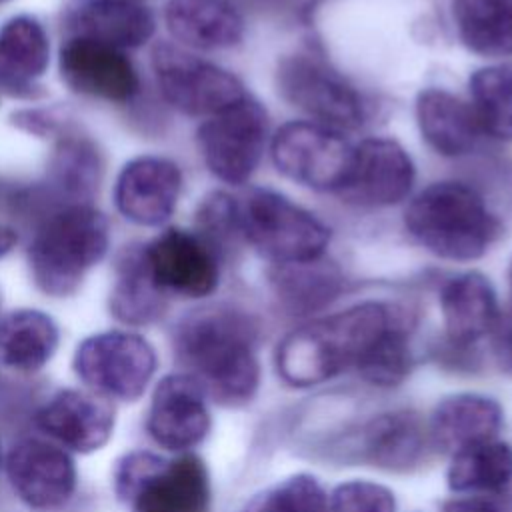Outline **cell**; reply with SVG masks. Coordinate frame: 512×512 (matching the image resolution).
Here are the masks:
<instances>
[{"mask_svg":"<svg viewBox=\"0 0 512 512\" xmlns=\"http://www.w3.org/2000/svg\"><path fill=\"white\" fill-rule=\"evenodd\" d=\"M238 206L242 236L274 266L318 260L330 244V228L280 192L254 188Z\"/></svg>","mask_w":512,"mask_h":512,"instance_id":"8992f818","label":"cell"},{"mask_svg":"<svg viewBox=\"0 0 512 512\" xmlns=\"http://www.w3.org/2000/svg\"><path fill=\"white\" fill-rule=\"evenodd\" d=\"M442 512H512V508L498 498L486 494H472L444 502Z\"/></svg>","mask_w":512,"mask_h":512,"instance_id":"8d00e7d4","label":"cell"},{"mask_svg":"<svg viewBox=\"0 0 512 512\" xmlns=\"http://www.w3.org/2000/svg\"><path fill=\"white\" fill-rule=\"evenodd\" d=\"M446 336L456 346H470L488 336L500 310L492 282L472 270L450 278L440 290Z\"/></svg>","mask_w":512,"mask_h":512,"instance_id":"7402d4cb","label":"cell"},{"mask_svg":"<svg viewBox=\"0 0 512 512\" xmlns=\"http://www.w3.org/2000/svg\"><path fill=\"white\" fill-rule=\"evenodd\" d=\"M112 484L128 512H210V474L190 452L174 458L128 452L116 462Z\"/></svg>","mask_w":512,"mask_h":512,"instance_id":"5b68a950","label":"cell"},{"mask_svg":"<svg viewBox=\"0 0 512 512\" xmlns=\"http://www.w3.org/2000/svg\"><path fill=\"white\" fill-rule=\"evenodd\" d=\"M16 242H18L16 230L10 228V226L0 224V258H4L6 254H10L12 248L16 246Z\"/></svg>","mask_w":512,"mask_h":512,"instance_id":"74e56055","label":"cell"},{"mask_svg":"<svg viewBox=\"0 0 512 512\" xmlns=\"http://www.w3.org/2000/svg\"><path fill=\"white\" fill-rule=\"evenodd\" d=\"M0 2H6V0H0Z\"/></svg>","mask_w":512,"mask_h":512,"instance_id":"60d3db41","label":"cell"},{"mask_svg":"<svg viewBox=\"0 0 512 512\" xmlns=\"http://www.w3.org/2000/svg\"><path fill=\"white\" fill-rule=\"evenodd\" d=\"M114 406L92 390H60L36 414V424L58 446L90 454L114 432Z\"/></svg>","mask_w":512,"mask_h":512,"instance_id":"ac0fdd59","label":"cell"},{"mask_svg":"<svg viewBox=\"0 0 512 512\" xmlns=\"http://www.w3.org/2000/svg\"><path fill=\"white\" fill-rule=\"evenodd\" d=\"M100 176L102 160L94 142L78 134H64L50 162L52 184L72 202H88L98 188Z\"/></svg>","mask_w":512,"mask_h":512,"instance_id":"1f68e13d","label":"cell"},{"mask_svg":"<svg viewBox=\"0 0 512 512\" xmlns=\"http://www.w3.org/2000/svg\"><path fill=\"white\" fill-rule=\"evenodd\" d=\"M152 70L162 98L186 116L208 118L248 96L236 74L178 44H158Z\"/></svg>","mask_w":512,"mask_h":512,"instance_id":"9c48e42d","label":"cell"},{"mask_svg":"<svg viewBox=\"0 0 512 512\" xmlns=\"http://www.w3.org/2000/svg\"><path fill=\"white\" fill-rule=\"evenodd\" d=\"M488 336H490V352L498 368L512 374V310L498 314Z\"/></svg>","mask_w":512,"mask_h":512,"instance_id":"d590c367","label":"cell"},{"mask_svg":"<svg viewBox=\"0 0 512 512\" xmlns=\"http://www.w3.org/2000/svg\"><path fill=\"white\" fill-rule=\"evenodd\" d=\"M164 24L186 50H226L244 36V20L230 0H166Z\"/></svg>","mask_w":512,"mask_h":512,"instance_id":"d6986e66","label":"cell"},{"mask_svg":"<svg viewBox=\"0 0 512 512\" xmlns=\"http://www.w3.org/2000/svg\"><path fill=\"white\" fill-rule=\"evenodd\" d=\"M62 82L76 94L106 102H130L140 92L134 62L110 44L72 34L58 52Z\"/></svg>","mask_w":512,"mask_h":512,"instance_id":"4fadbf2b","label":"cell"},{"mask_svg":"<svg viewBox=\"0 0 512 512\" xmlns=\"http://www.w3.org/2000/svg\"><path fill=\"white\" fill-rule=\"evenodd\" d=\"M76 376L96 394L134 402L150 384L158 358L154 346L140 334L106 330L84 338L72 360Z\"/></svg>","mask_w":512,"mask_h":512,"instance_id":"ba28073f","label":"cell"},{"mask_svg":"<svg viewBox=\"0 0 512 512\" xmlns=\"http://www.w3.org/2000/svg\"><path fill=\"white\" fill-rule=\"evenodd\" d=\"M330 512H394V492L368 480H350L334 488L328 498Z\"/></svg>","mask_w":512,"mask_h":512,"instance_id":"e575fe53","label":"cell"},{"mask_svg":"<svg viewBox=\"0 0 512 512\" xmlns=\"http://www.w3.org/2000/svg\"><path fill=\"white\" fill-rule=\"evenodd\" d=\"M74 34L118 50L144 46L156 30V18L142 0H88L74 16Z\"/></svg>","mask_w":512,"mask_h":512,"instance_id":"cb8c5ba5","label":"cell"},{"mask_svg":"<svg viewBox=\"0 0 512 512\" xmlns=\"http://www.w3.org/2000/svg\"><path fill=\"white\" fill-rule=\"evenodd\" d=\"M146 428L166 450L186 452L198 446L210 432V412L200 384L186 372L164 376L152 392Z\"/></svg>","mask_w":512,"mask_h":512,"instance_id":"e0dca14e","label":"cell"},{"mask_svg":"<svg viewBox=\"0 0 512 512\" xmlns=\"http://www.w3.org/2000/svg\"><path fill=\"white\" fill-rule=\"evenodd\" d=\"M364 458L384 470H408L424 450V428L410 410H394L372 418L362 434Z\"/></svg>","mask_w":512,"mask_h":512,"instance_id":"4316f807","label":"cell"},{"mask_svg":"<svg viewBox=\"0 0 512 512\" xmlns=\"http://www.w3.org/2000/svg\"><path fill=\"white\" fill-rule=\"evenodd\" d=\"M182 192L180 166L158 154L130 158L114 184L116 210L132 224L156 228L170 220Z\"/></svg>","mask_w":512,"mask_h":512,"instance_id":"2e32d148","label":"cell"},{"mask_svg":"<svg viewBox=\"0 0 512 512\" xmlns=\"http://www.w3.org/2000/svg\"><path fill=\"white\" fill-rule=\"evenodd\" d=\"M460 42L484 58L512 56V0H450Z\"/></svg>","mask_w":512,"mask_h":512,"instance_id":"83f0119b","label":"cell"},{"mask_svg":"<svg viewBox=\"0 0 512 512\" xmlns=\"http://www.w3.org/2000/svg\"><path fill=\"white\" fill-rule=\"evenodd\" d=\"M196 234H200L218 254L240 232V206L236 198L214 190L202 198L196 208Z\"/></svg>","mask_w":512,"mask_h":512,"instance_id":"d6a6232c","label":"cell"},{"mask_svg":"<svg viewBox=\"0 0 512 512\" xmlns=\"http://www.w3.org/2000/svg\"><path fill=\"white\" fill-rule=\"evenodd\" d=\"M174 348L208 398L224 406L254 398L260 384L256 326L244 312L210 306L188 314L176 328Z\"/></svg>","mask_w":512,"mask_h":512,"instance_id":"7a4b0ae2","label":"cell"},{"mask_svg":"<svg viewBox=\"0 0 512 512\" xmlns=\"http://www.w3.org/2000/svg\"><path fill=\"white\" fill-rule=\"evenodd\" d=\"M60 342L52 316L18 308L0 318V364L18 372H36L50 362Z\"/></svg>","mask_w":512,"mask_h":512,"instance_id":"d4e9b609","label":"cell"},{"mask_svg":"<svg viewBox=\"0 0 512 512\" xmlns=\"http://www.w3.org/2000/svg\"><path fill=\"white\" fill-rule=\"evenodd\" d=\"M446 478L454 492H498L512 480V446L498 438L466 446L452 454Z\"/></svg>","mask_w":512,"mask_h":512,"instance_id":"f1b7e54d","label":"cell"},{"mask_svg":"<svg viewBox=\"0 0 512 512\" xmlns=\"http://www.w3.org/2000/svg\"><path fill=\"white\" fill-rule=\"evenodd\" d=\"M404 314L386 302L368 300L312 320L288 332L276 348L280 378L298 388L322 384L348 368H358L394 330Z\"/></svg>","mask_w":512,"mask_h":512,"instance_id":"6da1fadb","label":"cell"},{"mask_svg":"<svg viewBox=\"0 0 512 512\" xmlns=\"http://www.w3.org/2000/svg\"><path fill=\"white\" fill-rule=\"evenodd\" d=\"M416 182V166L404 146L374 136L354 146L348 178L338 192L364 208H390L404 202Z\"/></svg>","mask_w":512,"mask_h":512,"instance_id":"5bb4252c","label":"cell"},{"mask_svg":"<svg viewBox=\"0 0 512 512\" xmlns=\"http://www.w3.org/2000/svg\"><path fill=\"white\" fill-rule=\"evenodd\" d=\"M144 260L164 296L206 298L220 282V254L196 232L166 228L144 244Z\"/></svg>","mask_w":512,"mask_h":512,"instance_id":"7c38bea8","label":"cell"},{"mask_svg":"<svg viewBox=\"0 0 512 512\" xmlns=\"http://www.w3.org/2000/svg\"><path fill=\"white\" fill-rule=\"evenodd\" d=\"M508 284H510V292H512V262H510V268H508Z\"/></svg>","mask_w":512,"mask_h":512,"instance_id":"f35d334b","label":"cell"},{"mask_svg":"<svg viewBox=\"0 0 512 512\" xmlns=\"http://www.w3.org/2000/svg\"><path fill=\"white\" fill-rule=\"evenodd\" d=\"M0 468H2V442H0Z\"/></svg>","mask_w":512,"mask_h":512,"instance_id":"ab89813d","label":"cell"},{"mask_svg":"<svg viewBox=\"0 0 512 512\" xmlns=\"http://www.w3.org/2000/svg\"><path fill=\"white\" fill-rule=\"evenodd\" d=\"M166 296L154 284L144 260V244L126 246L114 268V286L110 290V312L116 320L142 326L162 316Z\"/></svg>","mask_w":512,"mask_h":512,"instance_id":"484cf974","label":"cell"},{"mask_svg":"<svg viewBox=\"0 0 512 512\" xmlns=\"http://www.w3.org/2000/svg\"><path fill=\"white\" fill-rule=\"evenodd\" d=\"M416 124L424 142L440 156L460 158L474 150L482 134L470 102L444 88H424L416 96Z\"/></svg>","mask_w":512,"mask_h":512,"instance_id":"44dd1931","label":"cell"},{"mask_svg":"<svg viewBox=\"0 0 512 512\" xmlns=\"http://www.w3.org/2000/svg\"><path fill=\"white\" fill-rule=\"evenodd\" d=\"M256 512H330V506L314 476L296 474L270 490Z\"/></svg>","mask_w":512,"mask_h":512,"instance_id":"836d02e7","label":"cell"},{"mask_svg":"<svg viewBox=\"0 0 512 512\" xmlns=\"http://www.w3.org/2000/svg\"><path fill=\"white\" fill-rule=\"evenodd\" d=\"M274 82L280 98L304 112L312 122L342 134L364 124L366 104L358 90L314 54L296 52L284 56L276 66Z\"/></svg>","mask_w":512,"mask_h":512,"instance_id":"52a82bcc","label":"cell"},{"mask_svg":"<svg viewBox=\"0 0 512 512\" xmlns=\"http://www.w3.org/2000/svg\"><path fill=\"white\" fill-rule=\"evenodd\" d=\"M404 226L424 250L452 262L482 258L502 232L484 198L462 182H434L418 192L404 212Z\"/></svg>","mask_w":512,"mask_h":512,"instance_id":"277c9868","label":"cell"},{"mask_svg":"<svg viewBox=\"0 0 512 512\" xmlns=\"http://www.w3.org/2000/svg\"><path fill=\"white\" fill-rule=\"evenodd\" d=\"M50 66V38L44 24L18 14L0 26V90L10 96H34Z\"/></svg>","mask_w":512,"mask_h":512,"instance_id":"ffe728a7","label":"cell"},{"mask_svg":"<svg viewBox=\"0 0 512 512\" xmlns=\"http://www.w3.org/2000/svg\"><path fill=\"white\" fill-rule=\"evenodd\" d=\"M502 422V408L494 398L460 392L436 404L430 418V436L438 448L454 454L466 446L494 440Z\"/></svg>","mask_w":512,"mask_h":512,"instance_id":"603a6c76","label":"cell"},{"mask_svg":"<svg viewBox=\"0 0 512 512\" xmlns=\"http://www.w3.org/2000/svg\"><path fill=\"white\" fill-rule=\"evenodd\" d=\"M110 246L108 218L90 202H66L38 224L28 266L36 288L48 296L74 294Z\"/></svg>","mask_w":512,"mask_h":512,"instance_id":"3957f363","label":"cell"},{"mask_svg":"<svg viewBox=\"0 0 512 512\" xmlns=\"http://www.w3.org/2000/svg\"><path fill=\"white\" fill-rule=\"evenodd\" d=\"M468 90L480 130L496 140H512V64L478 68Z\"/></svg>","mask_w":512,"mask_h":512,"instance_id":"4dcf8cb0","label":"cell"},{"mask_svg":"<svg viewBox=\"0 0 512 512\" xmlns=\"http://www.w3.org/2000/svg\"><path fill=\"white\" fill-rule=\"evenodd\" d=\"M354 146L342 132L312 120L282 124L270 138L276 170L316 192H340L352 164Z\"/></svg>","mask_w":512,"mask_h":512,"instance_id":"30bf717a","label":"cell"},{"mask_svg":"<svg viewBox=\"0 0 512 512\" xmlns=\"http://www.w3.org/2000/svg\"><path fill=\"white\" fill-rule=\"evenodd\" d=\"M272 284L282 304L294 312H310L330 304L342 288L336 266L322 258L274 266Z\"/></svg>","mask_w":512,"mask_h":512,"instance_id":"f546056e","label":"cell"},{"mask_svg":"<svg viewBox=\"0 0 512 512\" xmlns=\"http://www.w3.org/2000/svg\"><path fill=\"white\" fill-rule=\"evenodd\" d=\"M268 142V114L254 98L204 118L196 130L198 152L214 178L244 184L256 172Z\"/></svg>","mask_w":512,"mask_h":512,"instance_id":"8fae6325","label":"cell"},{"mask_svg":"<svg viewBox=\"0 0 512 512\" xmlns=\"http://www.w3.org/2000/svg\"><path fill=\"white\" fill-rule=\"evenodd\" d=\"M14 494L34 510L64 506L76 490V466L58 444L40 438L16 442L4 462Z\"/></svg>","mask_w":512,"mask_h":512,"instance_id":"9a60e30c","label":"cell"}]
</instances>
